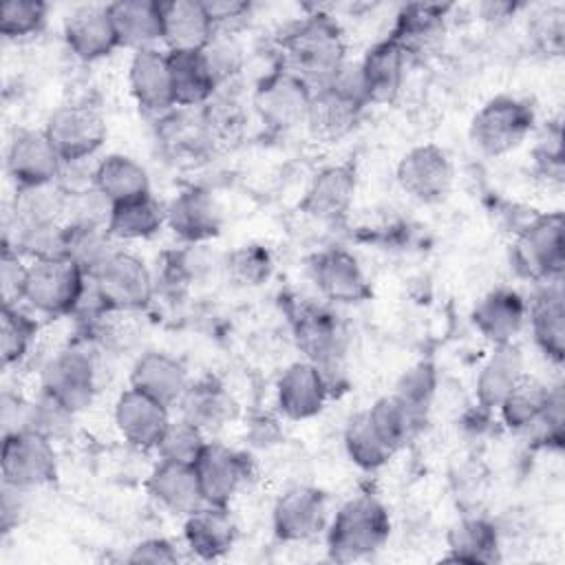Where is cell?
Returning a JSON list of instances; mask_svg holds the SVG:
<instances>
[{
	"mask_svg": "<svg viewBox=\"0 0 565 565\" xmlns=\"http://www.w3.org/2000/svg\"><path fill=\"white\" fill-rule=\"evenodd\" d=\"M355 194V170L351 166H331L320 170L309 183L300 210L318 221H340Z\"/></svg>",
	"mask_w": 565,
	"mask_h": 565,
	"instance_id": "603a6c76",
	"label": "cell"
},
{
	"mask_svg": "<svg viewBox=\"0 0 565 565\" xmlns=\"http://www.w3.org/2000/svg\"><path fill=\"white\" fill-rule=\"evenodd\" d=\"M525 316V300L516 291L494 289L477 302L472 311V322L486 340H490L492 344H503L512 342V338L521 331Z\"/></svg>",
	"mask_w": 565,
	"mask_h": 565,
	"instance_id": "4316f807",
	"label": "cell"
},
{
	"mask_svg": "<svg viewBox=\"0 0 565 565\" xmlns=\"http://www.w3.org/2000/svg\"><path fill=\"white\" fill-rule=\"evenodd\" d=\"M93 185L113 203L150 194V179L141 163L126 154H108L93 168Z\"/></svg>",
	"mask_w": 565,
	"mask_h": 565,
	"instance_id": "1f68e13d",
	"label": "cell"
},
{
	"mask_svg": "<svg viewBox=\"0 0 565 565\" xmlns=\"http://www.w3.org/2000/svg\"><path fill=\"white\" fill-rule=\"evenodd\" d=\"M391 534L386 508L371 494L349 499L333 516L327 532L329 556L338 563L360 561L377 552Z\"/></svg>",
	"mask_w": 565,
	"mask_h": 565,
	"instance_id": "7a4b0ae2",
	"label": "cell"
},
{
	"mask_svg": "<svg viewBox=\"0 0 565 565\" xmlns=\"http://www.w3.org/2000/svg\"><path fill=\"white\" fill-rule=\"evenodd\" d=\"M168 227L185 243H201L218 234L221 212L210 192L190 188L166 205Z\"/></svg>",
	"mask_w": 565,
	"mask_h": 565,
	"instance_id": "44dd1931",
	"label": "cell"
},
{
	"mask_svg": "<svg viewBox=\"0 0 565 565\" xmlns=\"http://www.w3.org/2000/svg\"><path fill=\"white\" fill-rule=\"evenodd\" d=\"M26 265H22L20 254L9 245L2 243L0 256V289H2V305H18L24 296L26 282Z\"/></svg>",
	"mask_w": 565,
	"mask_h": 565,
	"instance_id": "681fc988",
	"label": "cell"
},
{
	"mask_svg": "<svg viewBox=\"0 0 565 565\" xmlns=\"http://www.w3.org/2000/svg\"><path fill=\"white\" fill-rule=\"evenodd\" d=\"M448 558L461 563H494L499 561V534L494 525L479 516L457 521L448 530Z\"/></svg>",
	"mask_w": 565,
	"mask_h": 565,
	"instance_id": "e575fe53",
	"label": "cell"
},
{
	"mask_svg": "<svg viewBox=\"0 0 565 565\" xmlns=\"http://www.w3.org/2000/svg\"><path fill=\"white\" fill-rule=\"evenodd\" d=\"M199 53L216 84V90L223 88L243 68V49L238 40L232 35V31H214L212 40Z\"/></svg>",
	"mask_w": 565,
	"mask_h": 565,
	"instance_id": "ee69618b",
	"label": "cell"
},
{
	"mask_svg": "<svg viewBox=\"0 0 565 565\" xmlns=\"http://www.w3.org/2000/svg\"><path fill=\"white\" fill-rule=\"evenodd\" d=\"M532 335L539 349L556 364L565 358V307L558 280L550 282L530 307Z\"/></svg>",
	"mask_w": 565,
	"mask_h": 565,
	"instance_id": "4dcf8cb0",
	"label": "cell"
},
{
	"mask_svg": "<svg viewBox=\"0 0 565 565\" xmlns=\"http://www.w3.org/2000/svg\"><path fill=\"white\" fill-rule=\"evenodd\" d=\"M534 110L527 102L499 95L483 104L470 124L472 143L490 157L514 150L532 130Z\"/></svg>",
	"mask_w": 565,
	"mask_h": 565,
	"instance_id": "8992f818",
	"label": "cell"
},
{
	"mask_svg": "<svg viewBox=\"0 0 565 565\" xmlns=\"http://www.w3.org/2000/svg\"><path fill=\"white\" fill-rule=\"evenodd\" d=\"M514 260L525 276L547 282L558 280L565 265L563 214L552 212L530 221L516 238Z\"/></svg>",
	"mask_w": 565,
	"mask_h": 565,
	"instance_id": "9c48e42d",
	"label": "cell"
},
{
	"mask_svg": "<svg viewBox=\"0 0 565 565\" xmlns=\"http://www.w3.org/2000/svg\"><path fill=\"white\" fill-rule=\"evenodd\" d=\"M40 384L44 395L79 413L97 393V360L86 347H66L46 360Z\"/></svg>",
	"mask_w": 565,
	"mask_h": 565,
	"instance_id": "5b68a950",
	"label": "cell"
},
{
	"mask_svg": "<svg viewBox=\"0 0 565 565\" xmlns=\"http://www.w3.org/2000/svg\"><path fill=\"white\" fill-rule=\"evenodd\" d=\"M128 82L130 93L143 110L166 113L174 106L168 51H159L157 46L135 51L128 68Z\"/></svg>",
	"mask_w": 565,
	"mask_h": 565,
	"instance_id": "ffe728a7",
	"label": "cell"
},
{
	"mask_svg": "<svg viewBox=\"0 0 565 565\" xmlns=\"http://www.w3.org/2000/svg\"><path fill=\"white\" fill-rule=\"evenodd\" d=\"M66 207V192L55 185H29L18 188L13 201V216L15 225L31 227V225H51L64 218Z\"/></svg>",
	"mask_w": 565,
	"mask_h": 565,
	"instance_id": "ab89813d",
	"label": "cell"
},
{
	"mask_svg": "<svg viewBox=\"0 0 565 565\" xmlns=\"http://www.w3.org/2000/svg\"><path fill=\"white\" fill-rule=\"evenodd\" d=\"M344 446H347V452L353 459V463H358L364 470H375V468L384 466L391 459V455L395 452L386 444V439L377 433V428L373 426L366 411L358 413L347 424Z\"/></svg>",
	"mask_w": 565,
	"mask_h": 565,
	"instance_id": "b9f144b4",
	"label": "cell"
},
{
	"mask_svg": "<svg viewBox=\"0 0 565 565\" xmlns=\"http://www.w3.org/2000/svg\"><path fill=\"white\" fill-rule=\"evenodd\" d=\"M62 168L64 161L44 130H20L11 139L7 150V172L18 188L55 183Z\"/></svg>",
	"mask_w": 565,
	"mask_h": 565,
	"instance_id": "7c38bea8",
	"label": "cell"
},
{
	"mask_svg": "<svg viewBox=\"0 0 565 565\" xmlns=\"http://www.w3.org/2000/svg\"><path fill=\"white\" fill-rule=\"evenodd\" d=\"M0 468L2 483L24 492L51 483L57 475L53 439L33 430H18L4 435Z\"/></svg>",
	"mask_w": 565,
	"mask_h": 565,
	"instance_id": "52a82bcc",
	"label": "cell"
},
{
	"mask_svg": "<svg viewBox=\"0 0 565 565\" xmlns=\"http://www.w3.org/2000/svg\"><path fill=\"white\" fill-rule=\"evenodd\" d=\"M369 417L386 444L397 450L404 446L413 433L424 424V415L408 408L395 393L380 397L369 411Z\"/></svg>",
	"mask_w": 565,
	"mask_h": 565,
	"instance_id": "60d3db41",
	"label": "cell"
},
{
	"mask_svg": "<svg viewBox=\"0 0 565 565\" xmlns=\"http://www.w3.org/2000/svg\"><path fill=\"white\" fill-rule=\"evenodd\" d=\"M313 280L322 296L335 302H360L366 300L371 287L358 260L344 249H329L316 256Z\"/></svg>",
	"mask_w": 565,
	"mask_h": 565,
	"instance_id": "cb8c5ba5",
	"label": "cell"
},
{
	"mask_svg": "<svg viewBox=\"0 0 565 565\" xmlns=\"http://www.w3.org/2000/svg\"><path fill=\"white\" fill-rule=\"evenodd\" d=\"M194 470L205 503L216 505H227L249 475L245 455L216 441L205 444L203 452L194 461Z\"/></svg>",
	"mask_w": 565,
	"mask_h": 565,
	"instance_id": "2e32d148",
	"label": "cell"
},
{
	"mask_svg": "<svg viewBox=\"0 0 565 565\" xmlns=\"http://www.w3.org/2000/svg\"><path fill=\"white\" fill-rule=\"evenodd\" d=\"M46 22V4L40 0H7L0 7V33L24 38L38 33Z\"/></svg>",
	"mask_w": 565,
	"mask_h": 565,
	"instance_id": "7dc6e473",
	"label": "cell"
},
{
	"mask_svg": "<svg viewBox=\"0 0 565 565\" xmlns=\"http://www.w3.org/2000/svg\"><path fill=\"white\" fill-rule=\"evenodd\" d=\"M163 223L166 207L152 194H143L113 205L106 232L117 241H141L154 236Z\"/></svg>",
	"mask_w": 565,
	"mask_h": 565,
	"instance_id": "836d02e7",
	"label": "cell"
},
{
	"mask_svg": "<svg viewBox=\"0 0 565 565\" xmlns=\"http://www.w3.org/2000/svg\"><path fill=\"white\" fill-rule=\"evenodd\" d=\"M437 388V371L430 362H417L411 366L395 386V395L415 413L426 417L430 399Z\"/></svg>",
	"mask_w": 565,
	"mask_h": 565,
	"instance_id": "bcb514c9",
	"label": "cell"
},
{
	"mask_svg": "<svg viewBox=\"0 0 565 565\" xmlns=\"http://www.w3.org/2000/svg\"><path fill=\"white\" fill-rule=\"evenodd\" d=\"M327 497L311 486L289 488L274 505V530L278 539L298 543L324 530Z\"/></svg>",
	"mask_w": 565,
	"mask_h": 565,
	"instance_id": "4fadbf2b",
	"label": "cell"
},
{
	"mask_svg": "<svg viewBox=\"0 0 565 565\" xmlns=\"http://www.w3.org/2000/svg\"><path fill=\"white\" fill-rule=\"evenodd\" d=\"M360 113H362V106L353 104L351 99L338 95L331 88H320V90H313L311 95L305 124L309 126L316 139L338 141L353 130Z\"/></svg>",
	"mask_w": 565,
	"mask_h": 565,
	"instance_id": "d6a6232c",
	"label": "cell"
},
{
	"mask_svg": "<svg viewBox=\"0 0 565 565\" xmlns=\"http://www.w3.org/2000/svg\"><path fill=\"white\" fill-rule=\"evenodd\" d=\"M313 90L291 71L276 68L260 79L254 93V108L271 130H289L305 124Z\"/></svg>",
	"mask_w": 565,
	"mask_h": 565,
	"instance_id": "30bf717a",
	"label": "cell"
},
{
	"mask_svg": "<svg viewBox=\"0 0 565 565\" xmlns=\"http://www.w3.org/2000/svg\"><path fill=\"white\" fill-rule=\"evenodd\" d=\"M523 353L516 344H494L477 375V399L483 408H499L503 397L523 375Z\"/></svg>",
	"mask_w": 565,
	"mask_h": 565,
	"instance_id": "f546056e",
	"label": "cell"
},
{
	"mask_svg": "<svg viewBox=\"0 0 565 565\" xmlns=\"http://www.w3.org/2000/svg\"><path fill=\"white\" fill-rule=\"evenodd\" d=\"M44 132L64 163H79L102 148L108 130L97 108L88 104H66L49 115Z\"/></svg>",
	"mask_w": 565,
	"mask_h": 565,
	"instance_id": "ba28073f",
	"label": "cell"
},
{
	"mask_svg": "<svg viewBox=\"0 0 565 565\" xmlns=\"http://www.w3.org/2000/svg\"><path fill=\"white\" fill-rule=\"evenodd\" d=\"M530 33L539 46L547 49L550 53H558L563 49L565 35V11L561 7L541 9L539 13H534Z\"/></svg>",
	"mask_w": 565,
	"mask_h": 565,
	"instance_id": "f907efd6",
	"label": "cell"
},
{
	"mask_svg": "<svg viewBox=\"0 0 565 565\" xmlns=\"http://www.w3.org/2000/svg\"><path fill=\"white\" fill-rule=\"evenodd\" d=\"M552 388L534 375H521V380L510 388V393L499 404L501 419L512 430H525L536 426L543 417Z\"/></svg>",
	"mask_w": 565,
	"mask_h": 565,
	"instance_id": "8d00e7d4",
	"label": "cell"
},
{
	"mask_svg": "<svg viewBox=\"0 0 565 565\" xmlns=\"http://www.w3.org/2000/svg\"><path fill=\"white\" fill-rule=\"evenodd\" d=\"M406 51L386 38L373 44L360 62L369 102H393L402 88L406 71Z\"/></svg>",
	"mask_w": 565,
	"mask_h": 565,
	"instance_id": "83f0119b",
	"label": "cell"
},
{
	"mask_svg": "<svg viewBox=\"0 0 565 565\" xmlns=\"http://www.w3.org/2000/svg\"><path fill=\"white\" fill-rule=\"evenodd\" d=\"M271 271L269 252L260 245H243L227 256V274L238 285H260Z\"/></svg>",
	"mask_w": 565,
	"mask_h": 565,
	"instance_id": "c3c4849f",
	"label": "cell"
},
{
	"mask_svg": "<svg viewBox=\"0 0 565 565\" xmlns=\"http://www.w3.org/2000/svg\"><path fill=\"white\" fill-rule=\"evenodd\" d=\"M203 4L207 9V15L214 22V29L227 31V33L232 24H236L238 20H243V15L249 13V2H238V0H212Z\"/></svg>",
	"mask_w": 565,
	"mask_h": 565,
	"instance_id": "f5cc1de1",
	"label": "cell"
},
{
	"mask_svg": "<svg viewBox=\"0 0 565 565\" xmlns=\"http://www.w3.org/2000/svg\"><path fill=\"white\" fill-rule=\"evenodd\" d=\"M115 424L130 446L152 450L161 441L170 424V415L166 404L143 395L137 388H128L115 404Z\"/></svg>",
	"mask_w": 565,
	"mask_h": 565,
	"instance_id": "5bb4252c",
	"label": "cell"
},
{
	"mask_svg": "<svg viewBox=\"0 0 565 565\" xmlns=\"http://www.w3.org/2000/svg\"><path fill=\"white\" fill-rule=\"evenodd\" d=\"M64 40L71 53L84 62L106 57L119 46L108 4H82L64 20Z\"/></svg>",
	"mask_w": 565,
	"mask_h": 565,
	"instance_id": "e0dca14e",
	"label": "cell"
},
{
	"mask_svg": "<svg viewBox=\"0 0 565 565\" xmlns=\"http://www.w3.org/2000/svg\"><path fill=\"white\" fill-rule=\"evenodd\" d=\"M205 435L199 426H194L192 422L188 419H179V422H172L168 424L161 441L157 444V452H159V459L163 461H177V463H188V466H194V461L199 459V455L203 452L205 448Z\"/></svg>",
	"mask_w": 565,
	"mask_h": 565,
	"instance_id": "f6af8a7d",
	"label": "cell"
},
{
	"mask_svg": "<svg viewBox=\"0 0 565 565\" xmlns=\"http://www.w3.org/2000/svg\"><path fill=\"white\" fill-rule=\"evenodd\" d=\"M108 13L119 46L135 51L154 46L161 40V2L154 0H117L108 4Z\"/></svg>",
	"mask_w": 565,
	"mask_h": 565,
	"instance_id": "f1b7e54d",
	"label": "cell"
},
{
	"mask_svg": "<svg viewBox=\"0 0 565 565\" xmlns=\"http://www.w3.org/2000/svg\"><path fill=\"white\" fill-rule=\"evenodd\" d=\"M29 404L31 402H24L18 395H11V393L2 395V406H0V411H2V437L26 428Z\"/></svg>",
	"mask_w": 565,
	"mask_h": 565,
	"instance_id": "db71d44e",
	"label": "cell"
},
{
	"mask_svg": "<svg viewBox=\"0 0 565 565\" xmlns=\"http://www.w3.org/2000/svg\"><path fill=\"white\" fill-rule=\"evenodd\" d=\"M329 395V384L322 371L305 362L289 364L276 384V402L285 417L289 419H309L324 408Z\"/></svg>",
	"mask_w": 565,
	"mask_h": 565,
	"instance_id": "ac0fdd59",
	"label": "cell"
},
{
	"mask_svg": "<svg viewBox=\"0 0 565 565\" xmlns=\"http://www.w3.org/2000/svg\"><path fill=\"white\" fill-rule=\"evenodd\" d=\"M282 66L298 75L311 90L324 88L347 62L340 26L324 13L294 24L282 38Z\"/></svg>",
	"mask_w": 565,
	"mask_h": 565,
	"instance_id": "6da1fadb",
	"label": "cell"
},
{
	"mask_svg": "<svg viewBox=\"0 0 565 565\" xmlns=\"http://www.w3.org/2000/svg\"><path fill=\"white\" fill-rule=\"evenodd\" d=\"M148 492L168 512L183 516L205 503L194 466L177 461L159 459L148 477Z\"/></svg>",
	"mask_w": 565,
	"mask_h": 565,
	"instance_id": "d4e9b609",
	"label": "cell"
},
{
	"mask_svg": "<svg viewBox=\"0 0 565 565\" xmlns=\"http://www.w3.org/2000/svg\"><path fill=\"white\" fill-rule=\"evenodd\" d=\"M183 536L188 547L205 561L223 556L234 539H236V523L227 510V505L203 503L194 512L185 516Z\"/></svg>",
	"mask_w": 565,
	"mask_h": 565,
	"instance_id": "484cf974",
	"label": "cell"
},
{
	"mask_svg": "<svg viewBox=\"0 0 565 565\" xmlns=\"http://www.w3.org/2000/svg\"><path fill=\"white\" fill-rule=\"evenodd\" d=\"M86 271L68 256L40 258L26 269L22 300L46 316H66L77 311L86 294Z\"/></svg>",
	"mask_w": 565,
	"mask_h": 565,
	"instance_id": "3957f363",
	"label": "cell"
},
{
	"mask_svg": "<svg viewBox=\"0 0 565 565\" xmlns=\"http://www.w3.org/2000/svg\"><path fill=\"white\" fill-rule=\"evenodd\" d=\"M179 406L181 417L199 426L203 433L210 428H221L234 415L232 397L214 382L190 384Z\"/></svg>",
	"mask_w": 565,
	"mask_h": 565,
	"instance_id": "f35d334b",
	"label": "cell"
},
{
	"mask_svg": "<svg viewBox=\"0 0 565 565\" xmlns=\"http://www.w3.org/2000/svg\"><path fill=\"white\" fill-rule=\"evenodd\" d=\"M179 561L177 547L166 539H146L132 547L128 563H152V565H174Z\"/></svg>",
	"mask_w": 565,
	"mask_h": 565,
	"instance_id": "816d5d0a",
	"label": "cell"
},
{
	"mask_svg": "<svg viewBox=\"0 0 565 565\" xmlns=\"http://www.w3.org/2000/svg\"><path fill=\"white\" fill-rule=\"evenodd\" d=\"M294 335L298 349L322 371L329 384V373L338 369L342 358V331L335 316L313 305L302 307L294 320Z\"/></svg>",
	"mask_w": 565,
	"mask_h": 565,
	"instance_id": "9a60e30c",
	"label": "cell"
},
{
	"mask_svg": "<svg viewBox=\"0 0 565 565\" xmlns=\"http://www.w3.org/2000/svg\"><path fill=\"white\" fill-rule=\"evenodd\" d=\"M214 22L199 0L161 2V42L174 53H199L214 35Z\"/></svg>",
	"mask_w": 565,
	"mask_h": 565,
	"instance_id": "d6986e66",
	"label": "cell"
},
{
	"mask_svg": "<svg viewBox=\"0 0 565 565\" xmlns=\"http://www.w3.org/2000/svg\"><path fill=\"white\" fill-rule=\"evenodd\" d=\"M188 386L190 382L183 364L161 351L143 353L130 371V388L141 391L168 408L181 402Z\"/></svg>",
	"mask_w": 565,
	"mask_h": 565,
	"instance_id": "7402d4cb",
	"label": "cell"
},
{
	"mask_svg": "<svg viewBox=\"0 0 565 565\" xmlns=\"http://www.w3.org/2000/svg\"><path fill=\"white\" fill-rule=\"evenodd\" d=\"M38 331V322L22 311L18 305H2V318H0V358L2 364H15L20 362Z\"/></svg>",
	"mask_w": 565,
	"mask_h": 565,
	"instance_id": "7bdbcfd3",
	"label": "cell"
},
{
	"mask_svg": "<svg viewBox=\"0 0 565 565\" xmlns=\"http://www.w3.org/2000/svg\"><path fill=\"white\" fill-rule=\"evenodd\" d=\"M446 7L441 4H406L395 20L391 38L406 51H417L433 44L444 31Z\"/></svg>",
	"mask_w": 565,
	"mask_h": 565,
	"instance_id": "74e56055",
	"label": "cell"
},
{
	"mask_svg": "<svg viewBox=\"0 0 565 565\" xmlns=\"http://www.w3.org/2000/svg\"><path fill=\"white\" fill-rule=\"evenodd\" d=\"M452 161L439 146L424 143L411 148L397 163V181L406 194L430 203L448 194L452 185Z\"/></svg>",
	"mask_w": 565,
	"mask_h": 565,
	"instance_id": "8fae6325",
	"label": "cell"
},
{
	"mask_svg": "<svg viewBox=\"0 0 565 565\" xmlns=\"http://www.w3.org/2000/svg\"><path fill=\"white\" fill-rule=\"evenodd\" d=\"M88 278L90 289L106 311L141 309L150 302L154 291L146 263L121 249H115Z\"/></svg>",
	"mask_w": 565,
	"mask_h": 565,
	"instance_id": "277c9868",
	"label": "cell"
},
{
	"mask_svg": "<svg viewBox=\"0 0 565 565\" xmlns=\"http://www.w3.org/2000/svg\"><path fill=\"white\" fill-rule=\"evenodd\" d=\"M168 60L174 106H205L216 93V84L207 73L201 53L168 51Z\"/></svg>",
	"mask_w": 565,
	"mask_h": 565,
	"instance_id": "d590c367",
	"label": "cell"
}]
</instances>
